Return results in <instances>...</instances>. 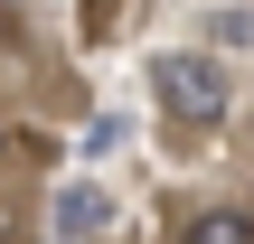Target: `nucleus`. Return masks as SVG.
I'll return each instance as SVG.
<instances>
[{"instance_id":"nucleus-1","label":"nucleus","mask_w":254,"mask_h":244,"mask_svg":"<svg viewBox=\"0 0 254 244\" xmlns=\"http://www.w3.org/2000/svg\"><path fill=\"white\" fill-rule=\"evenodd\" d=\"M151 94H160V113L170 122H226V103H236V75L217 66V56H198V47H179V56H160L151 66Z\"/></svg>"},{"instance_id":"nucleus-2","label":"nucleus","mask_w":254,"mask_h":244,"mask_svg":"<svg viewBox=\"0 0 254 244\" xmlns=\"http://www.w3.org/2000/svg\"><path fill=\"white\" fill-rule=\"evenodd\" d=\"M104 216H113V197H104V188H85V179H75V188H66V197H57V235H104Z\"/></svg>"},{"instance_id":"nucleus-3","label":"nucleus","mask_w":254,"mask_h":244,"mask_svg":"<svg viewBox=\"0 0 254 244\" xmlns=\"http://www.w3.org/2000/svg\"><path fill=\"white\" fill-rule=\"evenodd\" d=\"M189 244H245V207H198L189 216Z\"/></svg>"}]
</instances>
